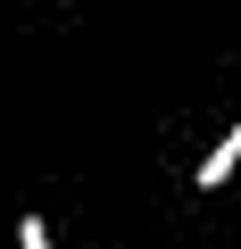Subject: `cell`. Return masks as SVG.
<instances>
[{"label": "cell", "mask_w": 241, "mask_h": 249, "mask_svg": "<svg viewBox=\"0 0 241 249\" xmlns=\"http://www.w3.org/2000/svg\"><path fill=\"white\" fill-rule=\"evenodd\" d=\"M17 249H58V241H50V216H25V224H17Z\"/></svg>", "instance_id": "cell-2"}, {"label": "cell", "mask_w": 241, "mask_h": 249, "mask_svg": "<svg viewBox=\"0 0 241 249\" xmlns=\"http://www.w3.org/2000/svg\"><path fill=\"white\" fill-rule=\"evenodd\" d=\"M233 175H241V116L224 124V133H216V150L200 158V191H224Z\"/></svg>", "instance_id": "cell-1"}]
</instances>
